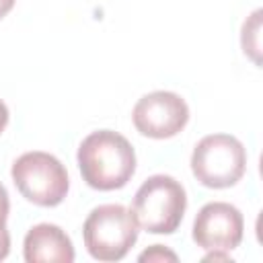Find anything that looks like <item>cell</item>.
<instances>
[{"mask_svg":"<svg viewBox=\"0 0 263 263\" xmlns=\"http://www.w3.org/2000/svg\"><path fill=\"white\" fill-rule=\"evenodd\" d=\"M27 263H72L74 247L70 236L55 224H35L23 242Z\"/></svg>","mask_w":263,"mask_h":263,"instance_id":"8","label":"cell"},{"mask_svg":"<svg viewBox=\"0 0 263 263\" xmlns=\"http://www.w3.org/2000/svg\"><path fill=\"white\" fill-rule=\"evenodd\" d=\"M187 193L171 175L148 177L134 195L132 214L138 228L152 234H173L185 214Z\"/></svg>","mask_w":263,"mask_h":263,"instance_id":"2","label":"cell"},{"mask_svg":"<svg viewBox=\"0 0 263 263\" xmlns=\"http://www.w3.org/2000/svg\"><path fill=\"white\" fill-rule=\"evenodd\" d=\"M84 247L97 261H121L138 240V222L121 203L97 205L82 226Z\"/></svg>","mask_w":263,"mask_h":263,"instance_id":"3","label":"cell"},{"mask_svg":"<svg viewBox=\"0 0 263 263\" xmlns=\"http://www.w3.org/2000/svg\"><path fill=\"white\" fill-rule=\"evenodd\" d=\"M6 123H8V107L4 105V101H0V134L4 132Z\"/></svg>","mask_w":263,"mask_h":263,"instance_id":"12","label":"cell"},{"mask_svg":"<svg viewBox=\"0 0 263 263\" xmlns=\"http://www.w3.org/2000/svg\"><path fill=\"white\" fill-rule=\"evenodd\" d=\"M8 251H10V234H8L6 222L0 220V261L8 257Z\"/></svg>","mask_w":263,"mask_h":263,"instance_id":"10","label":"cell"},{"mask_svg":"<svg viewBox=\"0 0 263 263\" xmlns=\"http://www.w3.org/2000/svg\"><path fill=\"white\" fill-rule=\"evenodd\" d=\"M12 181L21 195L35 205L53 208L64 201L70 179L66 166L47 152H25L12 164Z\"/></svg>","mask_w":263,"mask_h":263,"instance_id":"5","label":"cell"},{"mask_svg":"<svg viewBox=\"0 0 263 263\" xmlns=\"http://www.w3.org/2000/svg\"><path fill=\"white\" fill-rule=\"evenodd\" d=\"M14 2H16V0H0V18H2V16H6V14L12 10Z\"/></svg>","mask_w":263,"mask_h":263,"instance_id":"13","label":"cell"},{"mask_svg":"<svg viewBox=\"0 0 263 263\" xmlns=\"http://www.w3.org/2000/svg\"><path fill=\"white\" fill-rule=\"evenodd\" d=\"M76 158L86 185L99 191L121 189L136 173V152L129 140L113 129L88 134L78 146Z\"/></svg>","mask_w":263,"mask_h":263,"instance_id":"1","label":"cell"},{"mask_svg":"<svg viewBox=\"0 0 263 263\" xmlns=\"http://www.w3.org/2000/svg\"><path fill=\"white\" fill-rule=\"evenodd\" d=\"M138 259H140V261H164V259L177 261V255H175L173 251H166L162 245H154V247H150L148 251H144Z\"/></svg>","mask_w":263,"mask_h":263,"instance_id":"9","label":"cell"},{"mask_svg":"<svg viewBox=\"0 0 263 263\" xmlns=\"http://www.w3.org/2000/svg\"><path fill=\"white\" fill-rule=\"evenodd\" d=\"M247 168V150L242 142L230 134H210L201 138L191 154V171L195 179L210 189L232 187Z\"/></svg>","mask_w":263,"mask_h":263,"instance_id":"4","label":"cell"},{"mask_svg":"<svg viewBox=\"0 0 263 263\" xmlns=\"http://www.w3.org/2000/svg\"><path fill=\"white\" fill-rule=\"evenodd\" d=\"M132 119L142 136L164 140L177 136L187 125L189 107L177 92L154 90L138 99L132 111Z\"/></svg>","mask_w":263,"mask_h":263,"instance_id":"6","label":"cell"},{"mask_svg":"<svg viewBox=\"0 0 263 263\" xmlns=\"http://www.w3.org/2000/svg\"><path fill=\"white\" fill-rule=\"evenodd\" d=\"M245 220L238 208L226 201L205 203L193 222V240L203 251H232L240 245Z\"/></svg>","mask_w":263,"mask_h":263,"instance_id":"7","label":"cell"},{"mask_svg":"<svg viewBox=\"0 0 263 263\" xmlns=\"http://www.w3.org/2000/svg\"><path fill=\"white\" fill-rule=\"evenodd\" d=\"M8 210H10V201H8V193L4 189V185L0 183V220L6 222L8 218Z\"/></svg>","mask_w":263,"mask_h":263,"instance_id":"11","label":"cell"}]
</instances>
